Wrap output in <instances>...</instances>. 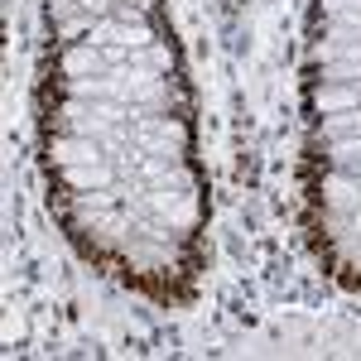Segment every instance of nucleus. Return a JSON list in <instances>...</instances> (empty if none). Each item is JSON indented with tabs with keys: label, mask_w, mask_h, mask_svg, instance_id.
I'll return each mask as SVG.
<instances>
[{
	"label": "nucleus",
	"mask_w": 361,
	"mask_h": 361,
	"mask_svg": "<svg viewBox=\"0 0 361 361\" xmlns=\"http://www.w3.org/2000/svg\"><path fill=\"white\" fill-rule=\"evenodd\" d=\"M49 159H54L58 169H73V164L106 159V154H102V140H92V135H54V145H49Z\"/></svg>",
	"instance_id": "1"
},
{
	"label": "nucleus",
	"mask_w": 361,
	"mask_h": 361,
	"mask_svg": "<svg viewBox=\"0 0 361 361\" xmlns=\"http://www.w3.org/2000/svg\"><path fill=\"white\" fill-rule=\"evenodd\" d=\"M63 178H68L73 193H97V188H111L116 183V169H111V159H92V164L63 169Z\"/></svg>",
	"instance_id": "2"
},
{
	"label": "nucleus",
	"mask_w": 361,
	"mask_h": 361,
	"mask_svg": "<svg viewBox=\"0 0 361 361\" xmlns=\"http://www.w3.org/2000/svg\"><path fill=\"white\" fill-rule=\"evenodd\" d=\"M352 106H361V92L352 82H323L313 92V111L318 116H337V111H352Z\"/></svg>",
	"instance_id": "3"
},
{
	"label": "nucleus",
	"mask_w": 361,
	"mask_h": 361,
	"mask_svg": "<svg viewBox=\"0 0 361 361\" xmlns=\"http://www.w3.org/2000/svg\"><path fill=\"white\" fill-rule=\"evenodd\" d=\"M102 68H106V49H97V44H73L63 54V73L68 78H97Z\"/></svg>",
	"instance_id": "4"
},
{
	"label": "nucleus",
	"mask_w": 361,
	"mask_h": 361,
	"mask_svg": "<svg viewBox=\"0 0 361 361\" xmlns=\"http://www.w3.org/2000/svg\"><path fill=\"white\" fill-rule=\"evenodd\" d=\"M68 97L73 102H106V97H116L121 102V82L116 78H102V73L97 78H73L68 82Z\"/></svg>",
	"instance_id": "5"
},
{
	"label": "nucleus",
	"mask_w": 361,
	"mask_h": 361,
	"mask_svg": "<svg viewBox=\"0 0 361 361\" xmlns=\"http://www.w3.org/2000/svg\"><path fill=\"white\" fill-rule=\"evenodd\" d=\"M323 135H328V140H337V135H361V106L337 111V116H323Z\"/></svg>",
	"instance_id": "6"
},
{
	"label": "nucleus",
	"mask_w": 361,
	"mask_h": 361,
	"mask_svg": "<svg viewBox=\"0 0 361 361\" xmlns=\"http://www.w3.org/2000/svg\"><path fill=\"white\" fill-rule=\"evenodd\" d=\"M116 39H121V20H111V15H102V20L87 25V44H97V49H106Z\"/></svg>",
	"instance_id": "7"
},
{
	"label": "nucleus",
	"mask_w": 361,
	"mask_h": 361,
	"mask_svg": "<svg viewBox=\"0 0 361 361\" xmlns=\"http://www.w3.org/2000/svg\"><path fill=\"white\" fill-rule=\"evenodd\" d=\"M323 82H361V63H347V58H337V63H323Z\"/></svg>",
	"instance_id": "8"
},
{
	"label": "nucleus",
	"mask_w": 361,
	"mask_h": 361,
	"mask_svg": "<svg viewBox=\"0 0 361 361\" xmlns=\"http://www.w3.org/2000/svg\"><path fill=\"white\" fill-rule=\"evenodd\" d=\"M333 159H337V164H347V169L361 164V135H337L333 140Z\"/></svg>",
	"instance_id": "9"
},
{
	"label": "nucleus",
	"mask_w": 361,
	"mask_h": 361,
	"mask_svg": "<svg viewBox=\"0 0 361 361\" xmlns=\"http://www.w3.org/2000/svg\"><path fill=\"white\" fill-rule=\"evenodd\" d=\"M130 63H140V68H149V73H169V49H159V44H149V49H140V54H130Z\"/></svg>",
	"instance_id": "10"
},
{
	"label": "nucleus",
	"mask_w": 361,
	"mask_h": 361,
	"mask_svg": "<svg viewBox=\"0 0 361 361\" xmlns=\"http://www.w3.org/2000/svg\"><path fill=\"white\" fill-rule=\"evenodd\" d=\"M25 337V318L20 313H5V342H20Z\"/></svg>",
	"instance_id": "11"
},
{
	"label": "nucleus",
	"mask_w": 361,
	"mask_h": 361,
	"mask_svg": "<svg viewBox=\"0 0 361 361\" xmlns=\"http://www.w3.org/2000/svg\"><path fill=\"white\" fill-rule=\"evenodd\" d=\"M78 5H82V15H92V20H102V15H106V5H111V0H78Z\"/></svg>",
	"instance_id": "12"
}]
</instances>
